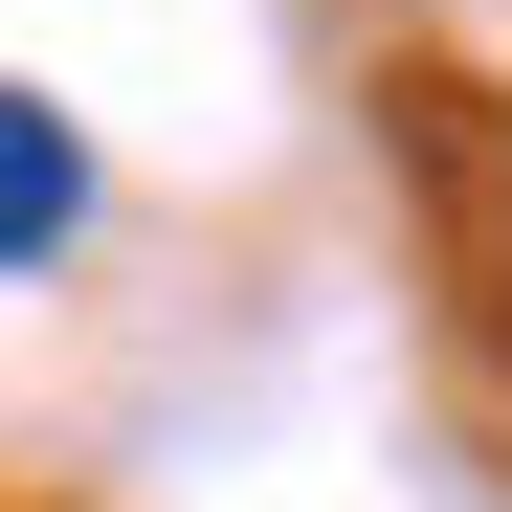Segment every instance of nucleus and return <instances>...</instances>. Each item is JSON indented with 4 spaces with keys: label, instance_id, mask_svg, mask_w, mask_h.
I'll list each match as a JSON object with an SVG mask.
<instances>
[{
    "label": "nucleus",
    "instance_id": "nucleus-1",
    "mask_svg": "<svg viewBox=\"0 0 512 512\" xmlns=\"http://www.w3.org/2000/svg\"><path fill=\"white\" fill-rule=\"evenodd\" d=\"M90 245V112L67 90H0V290Z\"/></svg>",
    "mask_w": 512,
    "mask_h": 512
}]
</instances>
